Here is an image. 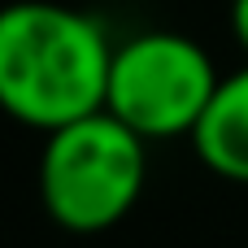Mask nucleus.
Here are the masks:
<instances>
[{
  "mask_svg": "<svg viewBox=\"0 0 248 248\" xmlns=\"http://www.w3.org/2000/svg\"><path fill=\"white\" fill-rule=\"evenodd\" d=\"M144 140L109 109L48 131L39 157V196L57 227L92 235L122 222L144 192Z\"/></svg>",
  "mask_w": 248,
  "mask_h": 248,
  "instance_id": "2",
  "label": "nucleus"
},
{
  "mask_svg": "<svg viewBox=\"0 0 248 248\" xmlns=\"http://www.w3.org/2000/svg\"><path fill=\"white\" fill-rule=\"evenodd\" d=\"M231 26H235V39L248 52V0H231Z\"/></svg>",
  "mask_w": 248,
  "mask_h": 248,
  "instance_id": "5",
  "label": "nucleus"
},
{
  "mask_svg": "<svg viewBox=\"0 0 248 248\" xmlns=\"http://www.w3.org/2000/svg\"><path fill=\"white\" fill-rule=\"evenodd\" d=\"M113 52L100 22L52 0L0 9V109L26 126L61 131L105 109Z\"/></svg>",
  "mask_w": 248,
  "mask_h": 248,
  "instance_id": "1",
  "label": "nucleus"
},
{
  "mask_svg": "<svg viewBox=\"0 0 248 248\" xmlns=\"http://www.w3.org/2000/svg\"><path fill=\"white\" fill-rule=\"evenodd\" d=\"M218 83L222 78L201 44L174 31H148L113 52L105 109L140 140L192 135Z\"/></svg>",
  "mask_w": 248,
  "mask_h": 248,
  "instance_id": "3",
  "label": "nucleus"
},
{
  "mask_svg": "<svg viewBox=\"0 0 248 248\" xmlns=\"http://www.w3.org/2000/svg\"><path fill=\"white\" fill-rule=\"evenodd\" d=\"M192 144L214 174L248 183V65L218 83L205 118L192 131Z\"/></svg>",
  "mask_w": 248,
  "mask_h": 248,
  "instance_id": "4",
  "label": "nucleus"
}]
</instances>
